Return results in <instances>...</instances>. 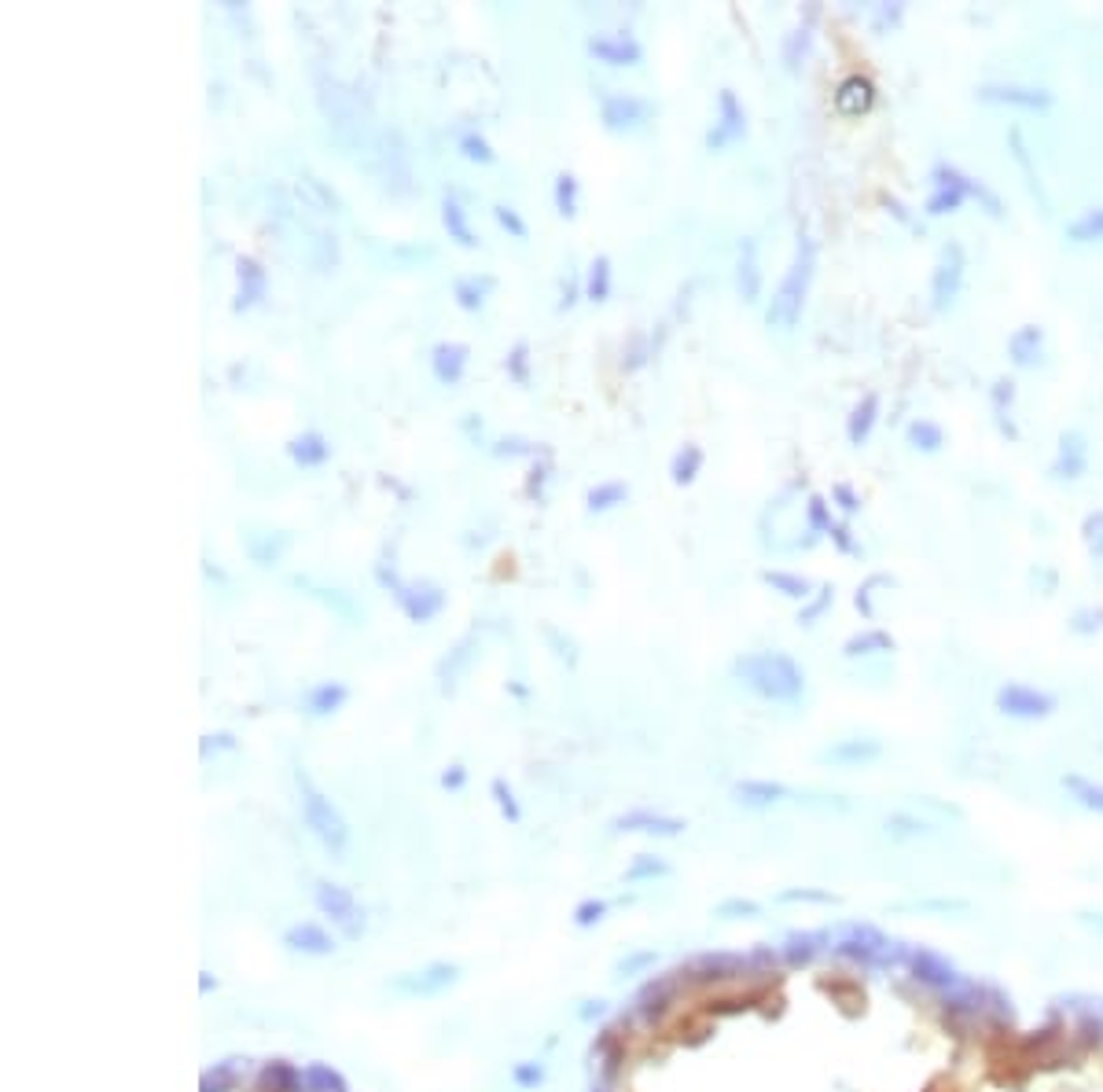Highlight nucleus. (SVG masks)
Listing matches in <instances>:
<instances>
[{
	"mask_svg": "<svg viewBox=\"0 0 1103 1092\" xmlns=\"http://www.w3.org/2000/svg\"><path fill=\"white\" fill-rule=\"evenodd\" d=\"M968 1092H1103V1026H997Z\"/></svg>",
	"mask_w": 1103,
	"mask_h": 1092,
	"instance_id": "1",
	"label": "nucleus"
},
{
	"mask_svg": "<svg viewBox=\"0 0 1103 1092\" xmlns=\"http://www.w3.org/2000/svg\"><path fill=\"white\" fill-rule=\"evenodd\" d=\"M813 273H816V243L799 232V247H795V258L776 288V295L765 309V324L769 328H780V331H791L799 320H802L805 309V295H809V284H813Z\"/></svg>",
	"mask_w": 1103,
	"mask_h": 1092,
	"instance_id": "2",
	"label": "nucleus"
},
{
	"mask_svg": "<svg viewBox=\"0 0 1103 1092\" xmlns=\"http://www.w3.org/2000/svg\"><path fill=\"white\" fill-rule=\"evenodd\" d=\"M736 674L769 699H795L802 692V670L791 655L784 651H762V655H743L736 662Z\"/></svg>",
	"mask_w": 1103,
	"mask_h": 1092,
	"instance_id": "3",
	"label": "nucleus"
},
{
	"mask_svg": "<svg viewBox=\"0 0 1103 1092\" xmlns=\"http://www.w3.org/2000/svg\"><path fill=\"white\" fill-rule=\"evenodd\" d=\"M368 151H372V173H376V181L387 192L404 196L412 188V166H408V151H404L402 133L398 129H379Z\"/></svg>",
	"mask_w": 1103,
	"mask_h": 1092,
	"instance_id": "4",
	"label": "nucleus"
},
{
	"mask_svg": "<svg viewBox=\"0 0 1103 1092\" xmlns=\"http://www.w3.org/2000/svg\"><path fill=\"white\" fill-rule=\"evenodd\" d=\"M376 578L394 593V599L402 603V610L412 618V622H430L434 614H442V607L449 603V596L442 585L434 582H402L394 571H387L383 563L376 567Z\"/></svg>",
	"mask_w": 1103,
	"mask_h": 1092,
	"instance_id": "5",
	"label": "nucleus"
},
{
	"mask_svg": "<svg viewBox=\"0 0 1103 1092\" xmlns=\"http://www.w3.org/2000/svg\"><path fill=\"white\" fill-rule=\"evenodd\" d=\"M964 276H968V251L956 239H949L942 247V254H938L934 273H930V305L938 313L956 302L960 288H964Z\"/></svg>",
	"mask_w": 1103,
	"mask_h": 1092,
	"instance_id": "6",
	"label": "nucleus"
},
{
	"mask_svg": "<svg viewBox=\"0 0 1103 1092\" xmlns=\"http://www.w3.org/2000/svg\"><path fill=\"white\" fill-rule=\"evenodd\" d=\"M930 181H934V188H953V192H960L964 199H975L990 217H1004L1001 196H997L990 185H982L979 177H971V173H964L960 166H953V162H938V166L930 170Z\"/></svg>",
	"mask_w": 1103,
	"mask_h": 1092,
	"instance_id": "7",
	"label": "nucleus"
},
{
	"mask_svg": "<svg viewBox=\"0 0 1103 1092\" xmlns=\"http://www.w3.org/2000/svg\"><path fill=\"white\" fill-rule=\"evenodd\" d=\"M316 103H320V114L327 118L331 129L346 133V129H357L361 125V107H357V96L335 82V78H316Z\"/></svg>",
	"mask_w": 1103,
	"mask_h": 1092,
	"instance_id": "8",
	"label": "nucleus"
},
{
	"mask_svg": "<svg viewBox=\"0 0 1103 1092\" xmlns=\"http://www.w3.org/2000/svg\"><path fill=\"white\" fill-rule=\"evenodd\" d=\"M655 114V103L636 93H603L600 96V122L610 133L622 129H640Z\"/></svg>",
	"mask_w": 1103,
	"mask_h": 1092,
	"instance_id": "9",
	"label": "nucleus"
},
{
	"mask_svg": "<svg viewBox=\"0 0 1103 1092\" xmlns=\"http://www.w3.org/2000/svg\"><path fill=\"white\" fill-rule=\"evenodd\" d=\"M743 136H747V110H743V103H739V96L732 89H721L717 93V122L706 133V148L710 151H725L728 144H736Z\"/></svg>",
	"mask_w": 1103,
	"mask_h": 1092,
	"instance_id": "10",
	"label": "nucleus"
},
{
	"mask_svg": "<svg viewBox=\"0 0 1103 1092\" xmlns=\"http://www.w3.org/2000/svg\"><path fill=\"white\" fill-rule=\"evenodd\" d=\"M589 52L607 67H636L644 59V45L633 33H593Z\"/></svg>",
	"mask_w": 1103,
	"mask_h": 1092,
	"instance_id": "11",
	"label": "nucleus"
},
{
	"mask_svg": "<svg viewBox=\"0 0 1103 1092\" xmlns=\"http://www.w3.org/2000/svg\"><path fill=\"white\" fill-rule=\"evenodd\" d=\"M265 288H269V273L262 269V262L239 254L236 258V298H232V309L243 313V309L258 305L265 298Z\"/></svg>",
	"mask_w": 1103,
	"mask_h": 1092,
	"instance_id": "12",
	"label": "nucleus"
},
{
	"mask_svg": "<svg viewBox=\"0 0 1103 1092\" xmlns=\"http://www.w3.org/2000/svg\"><path fill=\"white\" fill-rule=\"evenodd\" d=\"M979 99L1004 103V107H1022V110H1048L1056 103V96L1048 89H1022V85H982Z\"/></svg>",
	"mask_w": 1103,
	"mask_h": 1092,
	"instance_id": "13",
	"label": "nucleus"
},
{
	"mask_svg": "<svg viewBox=\"0 0 1103 1092\" xmlns=\"http://www.w3.org/2000/svg\"><path fill=\"white\" fill-rule=\"evenodd\" d=\"M468 357H471V350L464 342H438L430 350V372H434V379L445 383V387H456L464 379V372H468Z\"/></svg>",
	"mask_w": 1103,
	"mask_h": 1092,
	"instance_id": "14",
	"label": "nucleus"
},
{
	"mask_svg": "<svg viewBox=\"0 0 1103 1092\" xmlns=\"http://www.w3.org/2000/svg\"><path fill=\"white\" fill-rule=\"evenodd\" d=\"M1089 468V445L1078 430H1067L1059 438V453H1056V464H1052V475L1056 479H1082Z\"/></svg>",
	"mask_w": 1103,
	"mask_h": 1092,
	"instance_id": "15",
	"label": "nucleus"
},
{
	"mask_svg": "<svg viewBox=\"0 0 1103 1092\" xmlns=\"http://www.w3.org/2000/svg\"><path fill=\"white\" fill-rule=\"evenodd\" d=\"M295 196H299L309 210H320V213H339V210H342L339 192H335L324 177H316L313 170H301L299 177H295Z\"/></svg>",
	"mask_w": 1103,
	"mask_h": 1092,
	"instance_id": "16",
	"label": "nucleus"
},
{
	"mask_svg": "<svg viewBox=\"0 0 1103 1092\" xmlns=\"http://www.w3.org/2000/svg\"><path fill=\"white\" fill-rule=\"evenodd\" d=\"M835 107H839L842 114H850V118L868 114V110L876 107V85H872L868 78H861V74H850V78L839 82V89H835Z\"/></svg>",
	"mask_w": 1103,
	"mask_h": 1092,
	"instance_id": "17",
	"label": "nucleus"
},
{
	"mask_svg": "<svg viewBox=\"0 0 1103 1092\" xmlns=\"http://www.w3.org/2000/svg\"><path fill=\"white\" fill-rule=\"evenodd\" d=\"M1041 350H1045V328H1037V324H1022L1007 339V357L1019 368H1033L1041 361Z\"/></svg>",
	"mask_w": 1103,
	"mask_h": 1092,
	"instance_id": "18",
	"label": "nucleus"
},
{
	"mask_svg": "<svg viewBox=\"0 0 1103 1092\" xmlns=\"http://www.w3.org/2000/svg\"><path fill=\"white\" fill-rule=\"evenodd\" d=\"M288 456L301 468H320L331 460V442L320 430H301L299 438L288 442Z\"/></svg>",
	"mask_w": 1103,
	"mask_h": 1092,
	"instance_id": "19",
	"label": "nucleus"
},
{
	"mask_svg": "<svg viewBox=\"0 0 1103 1092\" xmlns=\"http://www.w3.org/2000/svg\"><path fill=\"white\" fill-rule=\"evenodd\" d=\"M736 288H739L743 302H758V295H762V269H758V247H754V239H743V247H739Z\"/></svg>",
	"mask_w": 1103,
	"mask_h": 1092,
	"instance_id": "20",
	"label": "nucleus"
},
{
	"mask_svg": "<svg viewBox=\"0 0 1103 1092\" xmlns=\"http://www.w3.org/2000/svg\"><path fill=\"white\" fill-rule=\"evenodd\" d=\"M879 394H865L861 401H857V408L850 412V419H846V438H850V445H865L868 442V434L876 430V423H879Z\"/></svg>",
	"mask_w": 1103,
	"mask_h": 1092,
	"instance_id": "21",
	"label": "nucleus"
},
{
	"mask_svg": "<svg viewBox=\"0 0 1103 1092\" xmlns=\"http://www.w3.org/2000/svg\"><path fill=\"white\" fill-rule=\"evenodd\" d=\"M997 702H1001L1007 713H1048L1052 710V695L1022 688V685H1007Z\"/></svg>",
	"mask_w": 1103,
	"mask_h": 1092,
	"instance_id": "22",
	"label": "nucleus"
},
{
	"mask_svg": "<svg viewBox=\"0 0 1103 1092\" xmlns=\"http://www.w3.org/2000/svg\"><path fill=\"white\" fill-rule=\"evenodd\" d=\"M442 225H445V232H449V239H456L460 247H479V236L471 232V225H468V210L456 202L453 196L442 199Z\"/></svg>",
	"mask_w": 1103,
	"mask_h": 1092,
	"instance_id": "23",
	"label": "nucleus"
},
{
	"mask_svg": "<svg viewBox=\"0 0 1103 1092\" xmlns=\"http://www.w3.org/2000/svg\"><path fill=\"white\" fill-rule=\"evenodd\" d=\"M702 449L696 445V442H685L677 453H673V460H670V479H673V486H692L696 482V475L702 471Z\"/></svg>",
	"mask_w": 1103,
	"mask_h": 1092,
	"instance_id": "24",
	"label": "nucleus"
},
{
	"mask_svg": "<svg viewBox=\"0 0 1103 1092\" xmlns=\"http://www.w3.org/2000/svg\"><path fill=\"white\" fill-rule=\"evenodd\" d=\"M288 545H291L288 533H250V537H247V552H250V559H254L258 567H273V563L284 556Z\"/></svg>",
	"mask_w": 1103,
	"mask_h": 1092,
	"instance_id": "25",
	"label": "nucleus"
},
{
	"mask_svg": "<svg viewBox=\"0 0 1103 1092\" xmlns=\"http://www.w3.org/2000/svg\"><path fill=\"white\" fill-rule=\"evenodd\" d=\"M1007 140H1011V155H1015V162H1019V170H1022V177H1026V185H1030V196L1041 199V206H1045V213H1048V210H1052V199L1045 196V185H1041V177H1037V170H1033V162H1030V151H1026V144H1022V133L1011 129Z\"/></svg>",
	"mask_w": 1103,
	"mask_h": 1092,
	"instance_id": "26",
	"label": "nucleus"
},
{
	"mask_svg": "<svg viewBox=\"0 0 1103 1092\" xmlns=\"http://www.w3.org/2000/svg\"><path fill=\"white\" fill-rule=\"evenodd\" d=\"M309 265L316 269V273H331L335 265H339V236L335 232H313V239H309Z\"/></svg>",
	"mask_w": 1103,
	"mask_h": 1092,
	"instance_id": "27",
	"label": "nucleus"
},
{
	"mask_svg": "<svg viewBox=\"0 0 1103 1092\" xmlns=\"http://www.w3.org/2000/svg\"><path fill=\"white\" fill-rule=\"evenodd\" d=\"M904 438H908V445H912V449H919V453H938V449L945 445V430H942V423H934V419H923V416L908 423Z\"/></svg>",
	"mask_w": 1103,
	"mask_h": 1092,
	"instance_id": "28",
	"label": "nucleus"
},
{
	"mask_svg": "<svg viewBox=\"0 0 1103 1092\" xmlns=\"http://www.w3.org/2000/svg\"><path fill=\"white\" fill-rule=\"evenodd\" d=\"M762 582L773 589V593L788 596V599H809V589L813 582L802 578V574H791V571H762Z\"/></svg>",
	"mask_w": 1103,
	"mask_h": 1092,
	"instance_id": "29",
	"label": "nucleus"
},
{
	"mask_svg": "<svg viewBox=\"0 0 1103 1092\" xmlns=\"http://www.w3.org/2000/svg\"><path fill=\"white\" fill-rule=\"evenodd\" d=\"M1063 236H1067L1071 243H1100L1103 239V206L1100 210H1085L1082 217H1074V221L1063 228Z\"/></svg>",
	"mask_w": 1103,
	"mask_h": 1092,
	"instance_id": "30",
	"label": "nucleus"
},
{
	"mask_svg": "<svg viewBox=\"0 0 1103 1092\" xmlns=\"http://www.w3.org/2000/svg\"><path fill=\"white\" fill-rule=\"evenodd\" d=\"M585 298L589 302H607L610 298V258L596 254L585 269Z\"/></svg>",
	"mask_w": 1103,
	"mask_h": 1092,
	"instance_id": "31",
	"label": "nucleus"
},
{
	"mask_svg": "<svg viewBox=\"0 0 1103 1092\" xmlns=\"http://www.w3.org/2000/svg\"><path fill=\"white\" fill-rule=\"evenodd\" d=\"M625 500H629V486L622 479H610V482H600V486H593L585 494V507L589 511H610V507H618Z\"/></svg>",
	"mask_w": 1103,
	"mask_h": 1092,
	"instance_id": "32",
	"label": "nucleus"
},
{
	"mask_svg": "<svg viewBox=\"0 0 1103 1092\" xmlns=\"http://www.w3.org/2000/svg\"><path fill=\"white\" fill-rule=\"evenodd\" d=\"M876 651H894V636H891V633H883V629H868V633H861V636H850V640H846V648H842V655H846V659H857V655H876Z\"/></svg>",
	"mask_w": 1103,
	"mask_h": 1092,
	"instance_id": "33",
	"label": "nucleus"
},
{
	"mask_svg": "<svg viewBox=\"0 0 1103 1092\" xmlns=\"http://www.w3.org/2000/svg\"><path fill=\"white\" fill-rule=\"evenodd\" d=\"M494 288V280L490 276H464V280H456L453 284V298H456V305L460 309H482V302H486V291Z\"/></svg>",
	"mask_w": 1103,
	"mask_h": 1092,
	"instance_id": "34",
	"label": "nucleus"
},
{
	"mask_svg": "<svg viewBox=\"0 0 1103 1092\" xmlns=\"http://www.w3.org/2000/svg\"><path fill=\"white\" fill-rule=\"evenodd\" d=\"M342 702H346V685H339V681L316 685L313 692L305 695V706H309V713H331V710H339Z\"/></svg>",
	"mask_w": 1103,
	"mask_h": 1092,
	"instance_id": "35",
	"label": "nucleus"
},
{
	"mask_svg": "<svg viewBox=\"0 0 1103 1092\" xmlns=\"http://www.w3.org/2000/svg\"><path fill=\"white\" fill-rule=\"evenodd\" d=\"M556 210H559L567 221L578 213V177L567 173V170L556 177Z\"/></svg>",
	"mask_w": 1103,
	"mask_h": 1092,
	"instance_id": "36",
	"label": "nucleus"
},
{
	"mask_svg": "<svg viewBox=\"0 0 1103 1092\" xmlns=\"http://www.w3.org/2000/svg\"><path fill=\"white\" fill-rule=\"evenodd\" d=\"M805 522H809V533L813 537H820V533H827L831 530V504L824 500L820 494H809V504H805Z\"/></svg>",
	"mask_w": 1103,
	"mask_h": 1092,
	"instance_id": "37",
	"label": "nucleus"
},
{
	"mask_svg": "<svg viewBox=\"0 0 1103 1092\" xmlns=\"http://www.w3.org/2000/svg\"><path fill=\"white\" fill-rule=\"evenodd\" d=\"M805 52H809V26H799V30H791V33L784 37V67H788L791 74L802 67Z\"/></svg>",
	"mask_w": 1103,
	"mask_h": 1092,
	"instance_id": "38",
	"label": "nucleus"
},
{
	"mask_svg": "<svg viewBox=\"0 0 1103 1092\" xmlns=\"http://www.w3.org/2000/svg\"><path fill=\"white\" fill-rule=\"evenodd\" d=\"M460 155L471 159V162H482V166L497 162V151L490 148V140H486L482 133H464V136H460Z\"/></svg>",
	"mask_w": 1103,
	"mask_h": 1092,
	"instance_id": "39",
	"label": "nucleus"
},
{
	"mask_svg": "<svg viewBox=\"0 0 1103 1092\" xmlns=\"http://www.w3.org/2000/svg\"><path fill=\"white\" fill-rule=\"evenodd\" d=\"M504 368H507V376H511L519 387H526V383H530V346H526V342H515V346L507 350V357H504Z\"/></svg>",
	"mask_w": 1103,
	"mask_h": 1092,
	"instance_id": "40",
	"label": "nucleus"
},
{
	"mask_svg": "<svg viewBox=\"0 0 1103 1092\" xmlns=\"http://www.w3.org/2000/svg\"><path fill=\"white\" fill-rule=\"evenodd\" d=\"M891 582V574H872L861 589H857V596H853V603H857V610L865 614V618H876V589L879 585H887Z\"/></svg>",
	"mask_w": 1103,
	"mask_h": 1092,
	"instance_id": "41",
	"label": "nucleus"
},
{
	"mask_svg": "<svg viewBox=\"0 0 1103 1092\" xmlns=\"http://www.w3.org/2000/svg\"><path fill=\"white\" fill-rule=\"evenodd\" d=\"M960 206H964V196H960V192H953V188H934L923 210H927L930 217H942V213H953V210H960Z\"/></svg>",
	"mask_w": 1103,
	"mask_h": 1092,
	"instance_id": "42",
	"label": "nucleus"
},
{
	"mask_svg": "<svg viewBox=\"0 0 1103 1092\" xmlns=\"http://www.w3.org/2000/svg\"><path fill=\"white\" fill-rule=\"evenodd\" d=\"M831 599H835V589H831V585H820L816 596H813L809 603H802V610H799V625H813V622L831 607Z\"/></svg>",
	"mask_w": 1103,
	"mask_h": 1092,
	"instance_id": "43",
	"label": "nucleus"
},
{
	"mask_svg": "<svg viewBox=\"0 0 1103 1092\" xmlns=\"http://www.w3.org/2000/svg\"><path fill=\"white\" fill-rule=\"evenodd\" d=\"M494 217H497V225H501L504 232H511L515 239H526V236H530V228H526V221H522V213H519L515 206L497 202V206H494Z\"/></svg>",
	"mask_w": 1103,
	"mask_h": 1092,
	"instance_id": "44",
	"label": "nucleus"
},
{
	"mask_svg": "<svg viewBox=\"0 0 1103 1092\" xmlns=\"http://www.w3.org/2000/svg\"><path fill=\"white\" fill-rule=\"evenodd\" d=\"M648 357H655V346H648V339H644V335H633V342H629V350H625V361H622V368H625V372H636L640 365H648Z\"/></svg>",
	"mask_w": 1103,
	"mask_h": 1092,
	"instance_id": "45",
	"label": "nucleus"
},
{
	"mask_svg": "<svg viewBox=\"0 0 1103 1092\" xmlns=\"http://www.w3.org/2000/svg\"><path fill=\"white\" fill-rule=\"evenodd\" d=\"M990 401H994V412H997V416H1007V408H1011V401H1015V383H1011V379H997L994 391H990Z\"/></svg>",
	"mask_w": 1103,
	"mask_h": 1092,
	"instance_id": "46",
	"label": "nucleus"
},
{
	"mask_svg": "<svg viewBox=\"0 0 1103 1092\" xmlns=\"http://www.w3.org/2000/svg\"><path fill=\"white\" fill-rule=\"evenodd\" d=\"M494 453H497V456H533L537 445H533V442H522V438H504V442L494 445Z\"/></svg>",
	"mask_w": 1103,
	"mask_h": 1092,
	"instance_id": "47",
	"label": "nucleus"
},
{
	"mask_svg": "<svg viewBox=\"0 0 1103 1092\" xmlns=\"http://www.w3.org/2000/svg\"><path fill=\"white\" fill-rule=\"evenodd\" d=\"M827 533H831V541H835V548H839V552H846V556L861 552V548H857V541L850 537V522H831V530H827Z\"/></svg>",
	"mask_w": 1103,
	"mask_h": 1092,
	"instance_id": "48",
	"label": "nucleus"
},
{
	"mask_svg": "<svg viewBox=\"0 0 1103 1092\" xmlns=\"http://www.w3.org/2000/svg\"><path fill=\"white\" fill-rule=\"evenodd\" d=\"M831 496L839 500V507H842L846 515H857V507H861V496L853 494V486H846V482H835V486H831Z\"/></svg>",
	"mask_w": 1103,
	"mask_h": 1092,
	"instance_id": "49",
	"label": "nucleus"
},
{
	"mask_svg": "<svg viewBox=\"0 0 1103 1092\" xmlns=\"http://www.w3.org/2000/svg\"><path fill=\"white\" fill-rule=\"evenodd\" d=\"M902 15H904L902 4H894V7H879V11H876V22H872V30H876V33H887V26L894 30V26L902 22Z\"/></svg>",
	"mask_w": 1103,
	"mask_h": 1092,
	"instance_id": "50",
	"label": "nucleus"
},
{
	"mask_svg": "<svg viewBox=\"0 0 1103 1092\" xmlns=\"http://www.w3.org/2000/svg\"><path fill=\"white\" fill-rule=\"evenodd\" d=\"M1085 537H1089L1093 556H1100L1103 559V511L1100 515H1089V522H1085Z\"/></svg>",
	"mask_w": 1103,
	"mask_h": 1092,
	"instance_id": "51",
	"label": "nucleus"
},
{
	"mask_svg": "<svg viewBox=\"0 0 1103 1092\" xmlns=\"http://www.w3.org/2000/svg\"><path fill=\"white\" fill-rule=\"evenodd\" d=\"M578 291L585 295V280H578V276L571 273V276L563 280V298H559V309H571V305L578 302Z\"/></svg>",
	"mask_w": 1103,
	"mask_h": 1092,
	"instance_id": "52",
	"label": "nucleus"
},
{
	"mask_svg": "<svg viewBox=\"0 0 1103 1092\" xmlns=\"http://www.w3.org/2000/svg\"><path fill=\"white\" fill-rule=\"evenodd\" d=\"M545 479H548V468L545 464H537L533 471H530V482H526V494L537 496L541 500V490H545Z\"/></svg>",
	"mask_w": 1103,
	"mask_h": 1092,
	"instance_id": "53",
	"label": "nucleus"
},
{
	"mask_svg": "<svg viewBox=\"0 0 1103 1092\" xmlns=\"http://www.w3.org/2000/svg\"><path fill=\"white\" fill-rule=\"evenodd\" d=\"M545 633H548V640H556V648H559V655H563V659H571V662H574V644H571V640H563V636H559V629H556V625H548V629H545Z\"/></svg>",
	"mask_w": 1103,
	"mask_h": 1092,
	"instance_id": "54",
	"label": "nucleus"
}]
</instances>
